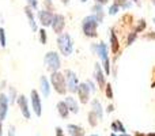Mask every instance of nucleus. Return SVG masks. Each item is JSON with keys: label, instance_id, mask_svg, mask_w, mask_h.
Segmentation results:
<instances>
[{"label": "nucleus", "instance_id": "nucleus-29", "mask_svg": "<svg viewBox=\"0 0 155 136\" xmlns=\"http://www.w3.org/2000/svg\"><path fill=\"white\" fill-rule=\"evenodd\" d=\"M136 35H137L136 33H135V32H132L131 34L128 35V40H127V45H132V44H134V41L136 40Z\"/></svg>", "mask_w": 155, "mask_h": 136}, {"label": "nucleus", "instance_id": "nucleus-15", "mask_svg": "<svg viewBox=\"0 0 155 136\" xmlns=\"http://www.w3.org/2000/svg\"><path fill=\"white\" fill-rule=\"evenodd\" d=\"M40 90L41 93H42L44 97H49V94H51V86H49V80L46 79L45 76H41L40 79Z\"/></svg>", "mask_w": 155, "mask_h": 136}, {"label": "nucleus", "instance_id": "nucleus-25", "mask_svg": "<svg viewBox=\"0 0 155 136\" xmlns=\"http://www.w3.org/2000/svg\"><path fill=\"white\" fill-rule=\"evenodd\" d=\"M0 45L4 48L5 45H7V40H5V32L3 27H0Z\"/></svg>", "mask_w": 155, "mask_h": 136}, {"label": "nucleus", "instance_id": "nucleus-21", "mask_svg": "<svg viewBox=\"0 0 155 136\" xmlns=\"http://www.w3.org/2000/svg\"><path fill=\"white\" fill-rule=\"evenodd\" d=\"M93 11H94L93 15L95 16V19L98 21V23H101V22L104 21V8H102V5L95 4L93 7Z\"/></svg>", "mask_w": 155, "mask_h": 136}, {"label": "nucleus", "instance_id": "nucleus-5", "mask_svg": "<svg viewBox=\"0 0 155 136\" xmlns=\"http://www.w3.org/2000/svg\"><path fill=\"white\" fill-rule=\"evenodd\" d=\"M95 52H97V55L99 56V59H101L102 64H104L105 74L109 75L110 65H109V57H107V46H106V44H105V42H99L98 45H97Z\"/></svg>", "mask_w": 155, "mask_h": 136}, {"label": "nucleus", "instance_id": "nucleus-3", "mask_svg": "<svg viewBox=\"0 0 155 136\" xmlns=\"http://www.w3.org/2000/svg\"><path fill=\"white\" fill-rule=\"evenodd\" d=\"M44 63H45L46 69H49L52 72H57L60 69V65H61L60 57L56 52H48L44 57Z\"/></svg>", "mask_w": 155, "mask_h": 136}, {"label": "nucleus", "instance_id": "nucleus-33", "mask_svg": "<svg viewBox=\"0 0 155 136\" xmlns=\"http://www.w3.org/2000/svg\"><path fill=\"white\" fill-rule=\"evenodd\" d=\"M86 85L88 86V88H90V91H93V93H94V91H95V86H94V83L91 82V80H87V82H86Z\"/></svg>", "mask_w": 155, "mask_h": 136}, {"label": "nucleus", "instance_id": "nucleus-12", "mask_svg": "<svg viewBox=\"0 0 155 136\" xmlns=\"http://www.w3.org/2000/svg\"><path fill=\"white\" fill-rule=\"evenodd\" d=\"M53 16H54L53 14L48 10L38 11V19H40V22H41L42 26H49V25H52V22H53Z\"/></svg>", "mask_w": 155, "mask_h": 136}, {"label": "nucleus", "instance_id": "nucleus-7", "mask_svg": "<svg viewBox=\"0 0 155 136\" xmlns=\"http://www.w3.org/2000/svg\"><path fill=\"white\" fill-rule=\"evenodd\" d=\"M51 26H52V29H53L54 33L61 34L64 27H65V18L61 15V14H56V15L53 16V22H52Z\"/></svg>", "mask_w": 155, "mask_h": 136}, {"label": "nucleus", "instance_id": "nucleus-46", "mask_svg": "<svg viewBox=\"0 0 155 136\" xmlns=\"http://www.w3.org/2000/svg\"><path fill=\"white\" fill-rule=\"evenodd\" d=\"M80 2H82V3H86V2H87V0H80Z\"/></svg>", "mask_w": 155, "mask_h": 136}, {"label": "nucleus", "instance_id": "nucleus-4", "mask_svg": "<svg viewBox=\"0 0 155 136\" xmlns=\"http://www.w3.org/2000/svg\"><path fill=\"white\" fill-rule=\"evenodd\" d=\"M51 83L54 87V90H56L59 94H65V91H67V86H65V78H64L63 74H60L59 71L52 72Z\"/></svg>", "mask_w": 155, "mask_h": 136}, {"label": "nucleus", "instance_id": "nucleus-2", "mask_svg": "<svg viewBox=\"0 0 155 136\" xmlns=\"http://www.w3.org/2000/svg\"><path fill=\"white\" fill-rule=\"evenodd\" d=\"M98 21L94 15L86 16L82 21V30L87 37H97V27H98Z\"/></svg>", "mask_w": 155, "mask_h": 136}, {"label": "nucleus", "instance_id": "nucleus-39", "mask_svg": "<svg viewBox=\"0 0 155 136\" xmlns=\"http://www.w3.org/2000/svg\"><path fill=\"white\" fill-rule=\"evenodd\" d=\"M112 110H113V106H112V105H110V106L107 108V112H112Z\"/></svg>", "mask_w": 155, "mask_h": 136}, {"label": "nucleus", "instance_id": "nucleus-9", "mask_svg": "<svg viewBox=\"0 0 155 136\" xmlns=\"http://www.w3.org/2000/svg\"><path fill=\"white\" fill-rule=\"evenodd\" d=\"M16 102H18V106L22 112V116L26 120H30V109H29V104H27V98L25 95H19Z\"/></svg>", "mask_w": 155, "mask_h": 136}, {"label": "nucleus", "instance_id": "nucleus-32", "mask_svg": "<svg viewBox=\"0 0 155 136\" xmlns=\"http://www.w3.org/2000/svg\"><path fill=\"white\" fill-rule=\"evenodd\" d=\"M118 8H120V7H117L116 4L110 5V8H109V14H110V15H116V14L118 12Z\"/></svg>", "mask_w": 155, "mask_h": 136}, {"label": "nucleus", "instance_id": "nucleus-44", "mask_svg": "<svg viewBox=\"0 0 155 136\" xmlns=\"http://www.w3.org/2000/svg\"><path fill=\"white\" fill-rule=\"evenodd\" d=\"M151 3H153V4L155 5V0H151Z\"/></svg>", "mask_w": 155, "mask_h": 136}, {"label": "nucleus", "instance_id": "nucleus-41", "mask_svg": "<svg viewBox=\"0 0 155 136\" xmlns=\"http://www.w3.org/2000/svg\"><path fill=\"white\" fill-rule=\"evenodd\" d=\"M61 2L64 3V4H67V3H68V0H61Z\"/></svg>", "mask_w": 155, "mask_h": 136}, {"label": "nucleus", "instance_id": "nucleus-10", "mask_svg": "<svg viewBox=\"0 0 155 136\" xmlns=\"http://www.w3.org/2000/svg\"><path fill=\"white\" fill-rule=\"evenodd\" d=\"M78 95H79V99L82 104H87L88 102V98H90V88L86 83H80L78 86Z\"/></svg>", "mask_w": 155, "mask_h": 136}, {"label": "nucleus", "instance_id": "nucleus-20", "mask_svg": "<svg viewBox=\"0 0 155 136\" xmlns=\"http://www.w3.org/2000/svg\"><path fill=\"white\" fill-rule=\"evenodd\" d=\"M110 48H112V52L113 53H117L118 52V48H120V44H118V38L117 35L114 34V32H110Z\"/></svg>", "mask_w": 155, "mask_h": 136}, {"label": "nucleus", "instance_id": "nucleus-40", "mask_svg": "<svg viewBox=\"0 0 155 136\" xmlns=\"http://www.w3.org/2000/svg\"><path fill=\"white\" fill-rule=\"evenodd\" d=\"M146 136H155V132H151V134H147Z\"/></svg>", "mask_w": 155, "mask_h": 136}, {"label": "nucleus", "instance_id": "nucleus-1", "mask_svg": "<svg viewBox=\"0 0 155 136\" xmlns=\"http://www.w3.org/2000/svg\"><path fill=\"white\" fill-rule=\"evenodd\" d=\"M57 46H59L60 52H61L64 56L72 55L74 44H72V38L70 37L68 33H61V34L57 37Z\"/></svg>", "mask_w": 155, "mask_h": 136}, {"label": "nucleus", "instance_id": "nucleus-37", "mask_svg": "<svg viewBox=\"0 0 155 136\" xmlns=\"http://www.w3.org/2000/svg\"><path fill=\"white\" fill-rule=\"evenodd\" d=\"M135 136H146V135L142 134V132H136V134H135Z\"/></svg>", "mask_w": 155, "mask_h": 136}, {"label": "nucleus", "instance_id": "nucleus-6", "mask_svg": "<svg viewBox=\"0 0 155 136\" xmlns=\"http://www.w3.org/2000/svg\"><path fill=\"white\" fill-rule=\"evenodd\" d=\"M64 78H65V86H67V90H70L71 93L78 91V86H79V83H78V78H76L75 72L71 71V69H67Z\"/></svg>", "mask_w": 155, "mask_h": 136}, {"label": "nucleus", "instance_id": "nucleus-8", "mask_svg": "<svg viewBox=\"0 0 155 136\" xmlns=\"http://www.w3.org/2000/svg\"><path fill=\"white\" fill-rule=\"evenodd\" d=\"M30 97H31L33 110H34V113L40 117V116L42 114V105H41V98H40V95H38V91L37 90H31Z\"/></svg>", "mask_w": 155, "mask_h": 136}, {"label": "nucleus", "instance_id": "nucleus-24", "mask_svg": "<svg viewBox=\"0 0 155 136\" xmlns=\"http://www.w3.org/2000/svg\"><path fill=\"white\" fill-rule=\"evenodd\" d=\"M114 4L117 7H123V8H129L131 7V3L128 0H114Z\"/></svg>", "mask_w": 155, "mask_h": 136}, {"label": "nucleus", "instance_id": "nucleus-14", "mask_svg": "<svg viewBox=\"0 0 155 136\" xmlns=\"http://www.w3.org/2000/svg\"><path fill=\"white\" fill-rule=\"evenodd\" d=\"M91 109H93L91 112L95 113L98 120H101V118L104 117V109H102V105L98 99H93V102H91Z\"/></svg>", "mask_w": 155, "mask_h": 136}, {"label": "nucleus", "instance_id": "nucleus-47", "mask_svg": "<svg viewBox=\"0 0 155 136\" xmlns=\"http://www.w3.org/2000/svg\"><path fill=\"white\" fill-rule=\"evenodd\" d=\"M153 22H154V25H155V18H154V19H153Z\"/></svg>", "mask_w": 155, "mask_h": 136}, {"label": "nucleus", "instance_id": "nucleus-34", "mask_svg": "<svg viewBox=\"0 0 155 136\" xmlns=\"http://www.w3.org/2000/svg\"><path fill=\"white\" fill-rule=\"evenodd\" d=\"M8 136H15V127L14 125H11L8 128Z\"/></svg>", "mask_w": 155, "mask_h": 136}, {"label": "nucleus", "instance_id": "nucleus-19", "mask_svg": "<svg viewBox=\"0 0 155 136\" xmlns=\"http://www.w3.org/2000/svg\"><path fill=\"white\" fill-rule=\"evenodd\" d=\"M57 112H59L60 117H63V118H67L68 117V114H70V110H68V108H67V105H65L64 101L57 102Z\"/></svg>", "mask_w": 155, "mask_h": 136}, {"label": "nucleus", "instance_id": "nucleus-22", "mask_svg": "<svg viewBox=\"0 0 155 136\" xmlns=\"http://www.w3.org/2000/svg\"><path fill=\"white\" fill-rule=\"evenodd\" d=\"M112 129L114 132H121V134H125V128H124L123 123L120 120H116L112 123Z\"/></svg>", "mask_w": 155, "mask_h": 136}, {"label": "nucleus", "instance_id": "nucleus-28", "mask_svg": "<svg viewBox=\"0 0 155 136\" xmlns=\"http://www.w3.org/2000/svg\"><path fill=\"white\" fill-rule=\"evenodd\" d=\"M105 94H106V97L109 99L113 98V90H112V86L110 85H106L105 86Z\"/></svg>", "mask_w": 155, "mask_h": 136}, {"label": "nucleus", "instance_id": "nucleus-16", "mask_svg": "<svg viewBox=\"0 0 155 136\" xmlns=\"http://www.w3.org/2000/svg\"><path fill=\"white\" fill-rule=\"evenodd\" d=\"M67 129L71 136H84V129L79 125H75V124H68Z\"/></svg>", "mask_w": 155, "mask_h": 136}, {"label": "nucleus", "instance_id": "nucleus-23", "mask_svg": "<svg viewBox=\"0 0 155 136\" xmlns=\"http://www.w3.org/2000/svg\"><path fill=\"white\" fill-rule=\"evenodd\" d=\"M88 124H90L91 127H97V124H98V117L95 116L94 112L88 113Z\"/></svg>", "mask_w": 155, "mask_h": 136}, {"label": "nucleus", "instance_id": "nucleus-11", "mask_svg": "<svg viewBox=\"0 0 155 136\" xmlns=\"http://www.w3.org/2000/svg\"><path fill=\"white\" fill-rule=\"evenodd\" d=\"M8 95L5 94H0V121H4L8 113Z\"/></svg>", "mask_w": 155, "mask_h": 136}, {"label": "nucleus", "instance_id": "nucleus-26", "mask_svg": "<svg viewBox=\"0 0 155 136\" xmlns=\"http://www.w3.org/2000/svg\"><path fill=\"white\" fill-rule=\"evenodd\" d=\"M38 33H40V41L42 45H45L46 44V32L44 29H40L38 30Z\"/></svg>", "mask_w": 155, "mask_h": 136}, {"label": "nucleus", "instance_id": "nucleus-17", "mask_svg": "<svg viewBox=\"0 0 155 136\" xmlns=\"http://www.w3.org/2000/svg\"><path fill=\"white\" fill-rule=\"evenodd\" d=\"M25 14L27 16V21H29V25L31 27V30H37V23H35V18H34V14H33V10L30 7H25Z\"/></svg>", "mask_w": 155, "mask_h": 136}, {"label": "nucleus", "instance_id": "nucleus-42", "mask_svg": "<svg viewBox=\"0 0 155 136\" xmlns=\"http://www.w3.org/2000/svg\"><path fill=\"white\" fill-rule=\"evenodd\" d=\"M132 2H135L136 4H139V0H132Z\"/></svg>", "mask_w": 155, "mask_h": 136}, {"label": "nucleus", "instance_id": "nucleus-35", "mask_svg": "<svg viewBox=\"0 0 155 136\" xmlns=\"http://www.w3.org/2000/svg\"><path fill=\"white\" fill-rule=\"evenodd\" d=\"M56 136H64V134H63V129L60 128V127H56Z\"/></svg>", "mask_w": 155, "mask_h": 136}, {"label": "nucleus", "instance_id": "nucleus-27", "mask_svg": "<svg viewBox=\"0 0 155 136\" xmlns=\"http://www.w3.org/2000/svg\"><path fill=\"white\" fill-rule=\"evenodd\" d=\"M144 27H146V21L144 19H140L139 21V25H137V27H136V30H135V33H140L142 30H144Z\"/></svg>", "mask_w": 155, "mask_h": 136}, {"label": "nucleus", "instance_id": "nucleus-31", "mask_svg": "<svg viewBox=\"0 0 155 136\" xmlns=\"http://www.w3.org/2000/svg\"><path fill=\"white\" fill-rule=\"evenodd\" d=\"M26 2H27V4H29V7L31 8V10H33V8L35 10V8L38 7V2H37V0H26Z\"/></svg>", "mask_w": 155, "mask_h": 136}, {"label": "nucleus", "instance_id": "nucleus-38", "mask_svg": "<svg viewBox=\"0 0 155 136\" xmlns=\"http://www.w3.org/2000/svg\"><path fill=\"white\" fill-rule=\"evenodd\" d=\"M0 136H3V128H2V121H0Z\"/></svg>", "mask_w": 155, "mask_h": 136}, {"label": "nucleus", "instance_id": "nucleus-36", "mask_svg": "<svg viewBox=\"0 0 155 136\" xmlns=\"http://www.w3.org/2000/svg\"><path fill=\"white\" fill-rule=\"evenodd\" d=\"M95 2H97V4L102 5V4H106V3H107V0H95Z\"/></svg>", "mask_w": 155, "mask_h": 136}, {"label": "nucleus", "instance_id": "nucleus-13", "mask_svg": "<svg viewBox=\"0 0 155 136\" xmlns=\"http://www.w3.org/2000/svg\"><path fill=\"white\" fill-rule=\"evenodd\" d=\"M94 75H95V79L98 82V86L101 90H105V86H106V80H105V76H104V71H102L101 65L97 63L95 64V69H94Z\"/></svg>", "mask_w": 155, "mask_h": 136}, {"label": "nucleus", "instance_id": "nucleus-48", "mask_svg": "<svg viewBox=\"0 0 155 136\" xmlns=\"http://www.w3.org/2000/svg\"><path fill=\"white\" fill-rule=\"evenodd\" d=\"M90 136H98V135H90Z\"/></svg>", "mask_w": 155, "mask_h": 136}, {"label": "nucleus", "instance_id": "nucleus-30", "mask_svg": "<svg viewBox=\"0 0 155 136\" xmlns=\"http://www.w3.org/2000/svg\"><path fill=\"white\" fill-rule=\"evenodd\" d=\"M15 98H16L15 88H14V87H10V98H8V101L12 104V102H15Z\"/></svg>", "mask_w": 155, "mask_h": 136}, {"label": "nucleus", "instance_id": "nucleus-18", "mask_svg": "<svg viewBox=\"0 0 155 136\" xmlns=\"http://www.w3.org/2000/svg\"><path fill=\"white\" fill-rule=\"evenodd\" d=\"M64 102H65V105H67V108H68V110H70V112H72V113H78V112H79V105H78V102H76L75 98H72V97H67Z\"/></svg>", "mask_w": 155, "mask_h": 136}, {"label": "nucleus", "instance_id": "nucleus-43", "mask_svg": "<svg viewBox=\"0 0 155 136\" xmlns=\"http://www.w3.org/2000/svg\"><path fill=\"white\" fill-rule=\"evenodd\" d=\"M121 136H131V135H127V134H123V135H121Z\"/></svg>", "mask_w": 155, "mask_h": 136}, {"label": "nucleus", "instance_id": "nucleus-45", "mask_svg": "<svg viewBox=\"0 0 155 136\" xmlns=\"http://www.w3.org/2000/svg\"><path fill=\"white\" fill-rule=\"evenodd\" d=\"M110 136H117V135H116V134H114V132H113V134H112V135H110Z\"/></svg>", "mask_w": 155, "mask_h": 136}]
</instances>
